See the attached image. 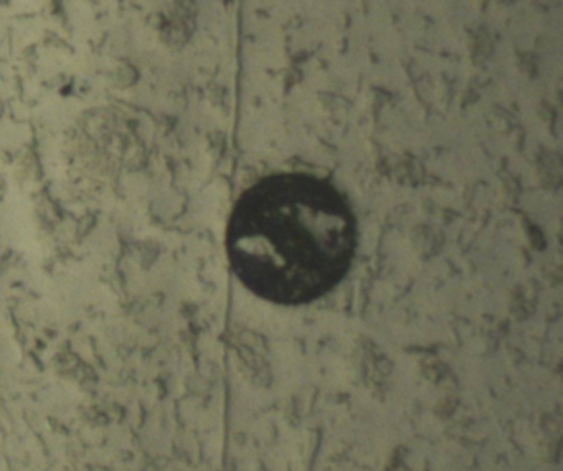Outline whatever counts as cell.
<instances>
[{
    "instance_id": "obj_1",
    "label": "cell",
    "mask_w": 563,
    "mask_h": 471,
    "mask_svg": "<svg viewBox=\"0 0 563 471\" xmlns=\"http://www.w3.org/2000/svg\"><path fill=\"white\" fill-rule=\"evenodd\" d=\"M228 262L261 300L298 306L341 283L354 260L357 220L334 184L303 172L263 177L227 225Z\"/></svg>"
}]
</instances>
